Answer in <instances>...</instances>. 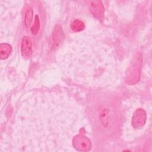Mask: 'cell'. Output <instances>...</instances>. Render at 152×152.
I'll use <instances>...</instances> for the list:
<instances>
[{"instance_id": "cell-7", "label": "cell", "mask_w": 152, "mask_h": 152, "mask_svg": "<svg viewBox=\"0 0 152 152\" xmlns=\"http://www.w3.org/2000/svg\"><path fill=\"white\" fill-rule=\"evenodd\" d=\"M84 23L80 20H75L71 24V29L74 31H80L84 28Z\"/></svg>"}, {"instance_id": "cell-4", "label": "cell", "mask_w": 152, "mask_h": 152, "mask_svg": "<svg viewBox=\"0 0 152 152\" xmlns=\"http://www.w3.org/2000/svg\"><path fill=\"white\" fill-rule=\"evenodd\" d=\"M90 10L93 14L96 17L100 18L101 15H103L104 8L102 4H100V2L95 1L91 2L90 5Z\"/></svg>"}, {"instance_id": "cell-9", "label": "cell", "mask_w": 152, "mask_h": 152, "mask_svg": "<svg viewBox=\"0 0 152 152\" xmlns=\"http://www.w3.org/2000/svg\"><path fill=\"white\" fill-rule=\"evenodd\" d=\"M33 12L32 9L31 8H28L24 16V24L26 27H28L30 25L33 19Z\"/></svg>"}, {"instance_id": "cell-6", "label": "cell", "mask_w": 152, "mask_h": 152, "mask_svg": "<svg viewBox=\"0 0 152 152\" xmlns=\"http://www.w3.org/2000/svg\"><path fill=\"white\" fill-rule=\"evenodd\" d=\"M63 37H64V35H63L62 30H61V27H59V26H56L53 33V40L54 44L56 46H58L62 41Z\"/></svg>"}, {"instance_id": "cell-10", "label": "cell", "mask_w": 152, "mask_h": 152, "mask_svg": "<svg viewBox=\"0 0 152 152\" xmlns=\"http://www.w3.org/2000/svg\"><path fill=\"white\" fill-rule=\"evenodd\" d=\"M34 23L33 24V26H32L31 28V31L33 34H36L39 30V27H40V22H39V17L38 15H36L35 16V18H34Z\"/></svg>"}, {"instance_id": "cell-1", "label": "cell", "mask_w": 152, "mask_h": 152, "mask_svg": "<svg viewBox=\"0 0 152 152\" xmlns=\"http://www.w3.org/2000/svg\"><path fill=\"white\" fill-rule=\"evenodd\" d=\"M74 148L78 151H87L91 149V141L86 137L82 135L75 136L72 141Z\"/></svg>"}, {"instance_id": "cell-5", "label": "cell", "mask_w": 152, "mask_h": 152, "mask_svg": "<svg viewBox=\"0 0 152 152\" xmlns=\"http://www.w3.org/2000/svg\"><path fill=\"white\" fill-rule=\"evenodd\" d=\"M12 48L11 46L8 43H1L0 45V56L2 59L7 58L11 52Z\"/></svg>"}, {"instance_id": "cell-2", "label": "cell", "mask_w": 152, "mask_h": 152, "mask_svg": "<svg viewBox=\"0 0 152 152\" xmlns=\"http://www.w3.org/2000/svg\"><path fill=\"white\" fill-rule=\"evenodd\" d=\"M146 113L142 109H137L132 116V125L134 128L140 129L141 128L145 123L146 121Z\"/></svg>"}, {"instance_id": "cell-3", "label": "cell", "mask_w": 152, "mask_h": 152, "mask_svg": "<svg viewBox=\"0 0 152 152\" xmlns=\"http://www.w3.org/2000/svg\"><path fill=\"white\" fill-rule=\"evenodd\" d=\"M21 50L22 55L24 58H28L32 55V53H33L32 43L29 37L28 36L23 37L21 42Z\"/></svg>"}, {"instance_id": "cell-8", "label": "cell", "mask_w": 152, "mask_h": 152, "mask_svg": "<svg viewBox=\"0 0 152 152\" xmlns=\"http://www.w3.org/2000/svg\"><path fill=\"white\" fill-rule=\"evenodd\" d=\"M100 119L104 126H106L109 122V111L106 109H103L100 113Z\"/></svg>"}]
</instances>
